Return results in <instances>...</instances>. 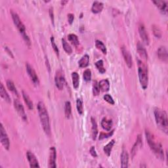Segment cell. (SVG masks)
<instances>
[{
    "instance_id": "obj_15",
    "label": "cell",
    "mask_w": 168,
    "mask_h": 168,
    "mask_svg": "<svg viewBox=\"0 0 168 168\" xmlns=\"http://www.w3.org/2000/svg\"><path fill=\"white\" fill-rule=\"evenodd\" d=\"M158 56V58L160 59L161 61L164 62H167V51L166 48L165 47H160L157 51Z\"/></svg>"
},
{
    "instance_id": "obj_26",
    "label": "cell",
    "mask_w": 168,
    "mask_h": 168,
    "mask_svg": "<svg viewBox=\"0 0 168 168\" xmlns=\"http://www.w3.org/2000/svg\"><path fill=\"white\" fill-rule=\"evenodd\" d=\"M22 97H23V99L24 102L26 104L27 106L28 107V108L30 110H33L34 108V105H33V103L32 101L30 99V97L28 95L27 93H25L24 91H22Z\"/></svg>"
},
{
    "instance_id": "obj_3",
    "label": "cell",
    "mask_w": 168,
    "mask_h": 168,
    "mask_svg": "<svg viewBox=\"0 0 168 168\" xmlns=\"http://www.w3.org/2000/svg\"><path fill=\"white\" fill-rule=\"evenodd\" d=\"M145 135L150 148L152 150V151H153L154 154L156 156L157 158H158L161 160H164V150L160 143L157 142L156 141V140L154 138L153 135L150 134L148 131L146 130Z\"/></svg>"
},
{
    "instance_id": "obj_10",
    "label": "cell",
    "mask_w": 168,
    "mask_h": 168,
    "mask_svg": "<svg viewBox=\"0 0 168 168\" xmlns=\"http://www.w3.org/2000/svg\"><path fill=\"white\" fill-rule=\"evenodd\" d=\"M121 51L126 64H127V66L129 68H131L133 65V61H132V57L130 54V52H129V51L128 50V49L125 46L122 47Z\"/></svg>"
},
{
    "instance_id": "obj_31",
    "label": "cell",
    "mask_w": 168,
    "mask_h": 168,
    "mask_svg": "<svg viewBox=\"0 0 168 168\" xmlns=\"http://www.w3.org/2000/svg\"><path fill=\"white\" fill-rule=\"evenodd\" d=\"M95 46L100 51H102V52L103 54H106L107 52V50H106V47L105 46V45L101 41L99 40H96L95 41Z\"/></svg>"
},
{
    "instance_id": "obj_13",
    "label": "cell",
    "mask_w": 168,
    "mask_h": 168,
    "mask_svg": "<svg viewBox=\"0 0 168 168\" xmlns=\"http://www.w3.org/2000/svg\"><path fill=\"white\" fill-rule=\"evenodd\" d=\"M26 156L27 159L29 162L30 166L31 167H40L39 163H38L36 157L35 156V155L32 152L30 151H28L26 152Z\"/></svg>"
},
{
    "instance_id": "obj_14",
    "label": "cell",
    "mask_w": 168,
    "mask_h": 168,
    "mask_svg": "<svg viewBox=\"0 0 168 168\" xmlns=\"http://www.w3.org/2000/svg\"><path fill=\"white\" fill-rule=\"evenodd\" d=\"M154 4L160 9L163 14H166L168 10V3L166 1H153Z\"/></svg>"
},
{
    "instance_id": "obj_32",
    "label": "cell",
    "mask_w": 168,
    "mask_h": 168,
    "mask_svg": "<svg viewBox=\"0 0 168 168\" xmlns=\"http://www.w3.org/2000/svg\"><path fill=\"white\" fill-rule=\"evenodd\" d=\"M62 44L63 48H64V50L66 51V53L68 55H70L72 52V50L71 47L70 46V45L67 43V41H66L64 38L62 39Z\"/></svg>"
},
{
    "instance_id": "obj_43",
    "label": "cell",
    "mask_w": 168,
    "mask_h": 168,
    "mask_svg": "<svg viewBox=\"0 0 168 168\" xmlns=\"http://www.w3.org/2000/svg\"><path fill=\"white\" fill-rule=\"evenodd\" d=\"M68 22L70 24H72L74 21V15L72 13H69L68 15Z\"/></svg>"
},
{
    "instance_id": "obj_33",
    "label": "cell",
    "mask_w": 168,
    "mask_h": 168,
    "mask_svg": "<svg viewBox=\"0 0 168 168\" xmlns=\"http://www.w3.org/2000/svg\"><path fill=\"white\" fill-rule=\"evenodd\" d=\"M95 64V66L100 73L104 74L105 72H106V70H105V68H104V64L103 60L98 61L97 62H95V64Z\"/></svg>"
},
{
    "instance_id": "obj_7",
    "label": "cell",
    "mask_w": 168,
    "mask_h": 168,
    "mask_svg": "<svg viewBox=\"0 0 168 168\" xmlns=\"http://www.w3.org/2000/svg\"><path fill=\"white\" fill-rule=\"evenodd\" d=\"M0 141L3 147L6 150H9L10 147V142L8 137V135L7 134L5 129L3 128V125L1 124L0 126Z\"/></svg>"
},
{
    "instance_id": "obj_25",
    "label": "cell",
    "mask_w": 168,
    "mask_h": 168,
    "mask_svg": "<svg viewBox=\"0 0 168 168\" xmlns=\"http://www.w3.org/2000/svg\"><path fill=\"white\" fill-rule=\"evenodd\" d=\"M92 139L93 140H95L98 134V128H97V122L93 118H92Z\"/></svg>"
},
{
    "instance_id": "obj_6",
    "label": "cell",
    "mask_w": 168,
    "mask_h": 168,
    "mask_svg": "<svg viewBox=\"0 0 168 168\" xmlns=\"http://www.w3.org/2000/svg\"><path fill=\"white\" fill-rule=\"evenodd\" d=\"M55 82L56 86H57V88L58 89L62 90L64 86L66 80H65L64 72H63L61 70H58L56 72L55 77Z\"/></svg>"
},
{
    "instance_id": "obj_1",
    "label": "cell",
    "mask_w": 168,
    "mask_h": 168,
    "mask_svg": "<svg viewBox=\"0 0 168 168\" xmlns=\"http://www.w3.org/2000/svg\"><path fill=\"white\" fill-rule=\"evenodd\" d=\"M38 110L39 113L41 124L44 132L47 136L51 135V127H50V116L46 107L43 102L38 103Z\"/></svg>"
},
{
    "instance_id": "obj_29",
    "label": "cell",
    "mask_w": 168,
    "mask_h": 168,
    "mask_svg": "<svg viewBox=\"0 0 168 168\" xmlns=\"http://www.w3.org/2000/svg\"><path fill=\"white\" fill-rule=\"evenodd\" d=\"M64 112L66 118H70L72 114V107L71 103L70 101H66L64 105Z\"/></svg>"
},
{
    "instance_id": "obj_4",
    "label": "cell",
    "mask_w": 168,
    "mask_h": 168,
    "mask_svg": "<svg viewBox=\"0 0 168 168\" xmlns=\"http://www.w3.org/2000/svg\"><path fill=\"white\" fill-rule=\"evenodd\" d=\"M10 13H11L12 19H13V22H14V24H15V25L16 26L17 29L19 30L20 34H21V36H22V38L24 39V41L26 42V45L28 47H30V44H31L30 40L28 36V35L26 34V28H25V26H24V24L22 23V22L21 21L20 19L19 18L18 14L16 13L15 12L13 11V10L10 11Z\"/></svg>"
},
{
    "instance_id": "obj_42",
    "label": "cell",
    "mask_w": 168,
    "mask_h": 168,
    "mask_svg": "<svg viewBox=\"0 0 168 168\" xmlns=\"http://www.w3.org/2000/svg\"><path fill=\"white\" fill-rule=\"evenodd\" d=\"M89 152H90V154H92V156L93 157H94V158L97 157V152L95 150V148H94V146H92V148H91L90 150H89Z\"/></svg>"
},
{
    "instance_id": "obj_38",
    "label": "cell",
    "mask_w": 168,
    "mask_h": 168,
    "mask_svg": "<svg viewBox=\"0 0 168 168\" xmlns=\"http://www.w3.org/2000/svg\"><path fill=\"white\" fill-rule=\"evenodd\" d=\"M114 131L113 130V131H112L111 132L108 133V134H107V133H106V134H105V133H103V132L100 133V136H99V140H103L104 139H106V138L110 137V136H111L112 135H113Z\"/></svg>"
},
{
    "instance_id": "obj_2",
    "label": "cell",
    "mask_w": 168,
    "mask_h": 168,
    "mask_svg": "<svg viewBox=\"0 0 168 168\" xmlns=\"http://www.w3.org/2000/svg\"><path fill=\"white\" fill-rule=\"evenodd\" d=\"M154 113L155 120L158 127L161 131L165 133L166 134H167L168 120L166 111L160 109V108H156Z\"/></svg>"
},
{
    "instance_id": "obj_19",
    "label": "cell",
    "mask_w": 168,
    "mask_h": 168,
    "mask_svg": "<svg viewBox=\"0 0 168 168\" xmlns=\"http://www.w3.org/2000/svg\"><path fill=\"white\" fill-rule=\"evenodd\" d=\"M103 3L102 2H94L93 3L92 8V12L94 14L99 13L102 11L103 9Z\"/></svg>"
},
{
    "instance_id": "obj_21",
    "label": "cell",
    "mask_w": 168,
    "mask_h": 168,
    "mask_svg": "<svg viewBox=\"0 0 168 168\" xmlns=\"http://www.w3.org/2000/svg\"><path fill=\"white\" fill-rule=\"evenodd\" d=\"M0 95H1V97L6 101V102H8V103H10V98L8 92H7V91L5 90V87L3 86V84L2 83H1V85H0Z\"/></svg>"
},
{
    "instance_id": "obj_20",
    "label": "cell",
    "mask_w": 168,
    "mask_h": 168,
    "mask_svg": "<svg viewBox=\"0 0 168 168\" xmlns=\"http://www.w3.org/2000/svg\"><path fill=\"white\" fill-rule=\"evenodd\" d=\"M113 122L111 120H108L106 118H104L101 121V126L106 131H110L112 127Z\"/></svg>"
},
{
    "instance_id": "obj_16",
    "label": "cell",
    "mask_w": 168,
    "mask_h": 168,
    "mask_svg": "<svg viewBox=\"0 0 168 168\" xmlns=\"http://www.w3.org/2000/svg\"><path fill=\"white\" fill-rule=\"evenodd\" d=\"M142 145V137L141 135H139L137 136V138H136V141L135 143V145H134L131 150V154L132 157H134L136 152H137V150L141 148Z\"/></svg>"
},
{
    "instance_id": "obj_34",
    "label": "cell",
    "mask_w": 168,
    "mask_h": 168,
    "mask_svg": "<svg viewBox=\"0 0 168 168\" xmlns=\"http://www.w3.org/2000/svg\"><path fill=\"white\" fill-rule=\"evenodd\" d=\"M76 108L79 114L82 115L83 113V102L80 99H78L76 100Z\"/></svg>"
},
{
    "instance_id": "obj_27",
    "label": "cell",
    "mask_w": 168,
    "mask_h": 168,
    "mask_svg": "<svg viewBox=\"0 0 168 168\" xmlns=\"http://www.w3.org/2000/svg\"><path fill=\"white\" fill-rule=\"evenodd\" d=\"M72 83L73 87L74 89H78L79 87L80 84V77L78 74L77 72L72 73Z\"/></svg>"
},
{
    "instance_id": "obj_11",
    "label": "cell",
    "mask_w": 168,
    "mask_h": 168,
    "mask_svg": "<svg viewBox=\"0 0 168 168\" xmlns=\"http://www.w3.org/2000/svg\"><path fill=\"white\" fill-rule=\"evenodd\" d=\"M139 32L140 34V36H141V39L145 45H149V42H150V40H149V37L148 35L147 34L145 27L144 26L143 24H140L139 26Z\"/></svg>"
},
{
    "instance_id": "obj_17",
    "label": "cell",
    "mask_w": 168,
    "mask_h": 168,
    "mask_svg": "<svg viewBox=\"0 0 168 168\" xmlns=\"http://www.w3.org/2000/svg\"><path fill=\"white\" fill-rule=\"evenodd\" d=\"M136 50H137L138 53L141 58H142L143 59H145V60L148 58V54H147L145 48L141 42H138L137 43V45H136Z\"/></svg>"
},
{
    "instance_id": "obj_37",
    "label": "cell",
    "mask_w": 168,
    "mask_h": 168,
    "mask_svg": "<svg viewBox=\"0 0 168 168\" xmlns=\"http://www.w3.org/2000/svg\"><path fill=\"white\" fill-rule=\"evenodd\" d=\"M100 89L99 88V83H97V81H94L93 83V93L94 95L97 96L100 93Z\"/></svg>"
},
{
    "instance_id": "obj_9",
    "label": "cell",
    "mask_w": 168,
    "mask_h": 168,
    "mask_svg": "<svg viewBox=\"0 0 168 168\" xmlns=\"http://www.w3.org/2000/svg\"><path fill=\"white\" fill-rule=\"evenodd\" d=\"M14 106H15L16 111L21 117V118H22L24 122H26L27 116L25 112V110H24V106H22V104L20 103V102L19 100L17 99L14 100Z\"/></svg>"
},
{
    "instance_id": "obj_39",
    "label": "cell",
    "mask_w": 168,
    "mask_h": 168,
    "mask_svg": "<svg viewBox=\"0 0 168 168\" xmlns=\"http://www.w3.org/2000/svg\"><path fill=\"white\" fill-rule=\"evenodd\" d=\"M51 45H52V47L53 48V50L55 51V52H56V54H57L58 56L59 55V50H58V48L57 47V44H55V38L53 36H52L51 38Z\"/></svg>"
},
{
    "instance_id": "obj_22",
    "label": "cell",
    "mask_w": 168,
    "mask_h": 168,
    "mask_svg": "<svg viewBox=\"0 0 168 168\" xmlns=\"http://www.w3.org/2000/svg\"><path fill=\"white\" fill-rule=\"evenodd\" d=\"M99 88L103 92H106L110 89V83L108 80H103L99 83Z\"/></svg>"
},
{
    "instance_id": "obj_23",
    "label": "cell",
    "mask_w": 168,
    "mask_h": 168,
    "mask_svg": "<svg viewBox=\"0 0 168 168\" xmlns=\"http://www.w3.org/2000/svg\"><path fill=\"white\" fill-rule=\"evenodd\" d=\"M114 144H115V140L112 139V141H110V142H108V144L104 147L103 150H104V153L106 154V155L107 156H110L112 149Z\"/></svg>"
},
{
    "instance_id": "obj_30",
    "label": "cell",
    "mask_w": 168,
    "mask_h": 168,
    "mask_svg": "<svg viewBox=\"0 0 168 168\" xmlns=\"http://www.w3.org/2000/svg\"><path fill=\"white\" fill-rule=\"evenodd\" d=\"M68 41L70 42L73 45H74V46H78L80 44L78 36L74 34H69L68 36Z\"/></svg>"
},
{
    "instance_id": "obj_40",
    "label": "cell",
    "mask_w": 168,
    "mask_h": 168,
    "mask_svg": "<svg viewBox=\"0 0 168 168\" xmlns=\"http://www.w3.org/2000/svg\"><path fill=\"white\" fill-rule=\"evenodd\" d=\"M104 99L106 101L107 103H108L110 104H114V100L113 99V98L112 97V96H110L109 94H106L104 96Z\"/></svg>"
},
{
    "instance_id": "obj_24",
    "label": "cell",
    "mask_w": 168,
    "mask_h": 168,
    "mask_svg": "<svg viewBox=\"0 0 168 168\" xmlns=\"http://www.w3.org/2000/svg\"><path fill=\"white\" fill-rule=\"evenodd\" d=\"M89 57L87 55H85L82 57L78 62V64L80 68H86L89 65Z\"/></svg>"
},
{
    "instance_id": "obj_8",
    "label": "cell",
    "mask_w": 168,
    "mask_h": 168,
    "mask_svg": "<svg viewBox=\"0 0 168 168\" xmlns=\"http://www.w3.org/2000/svg\"><path fill=\"white\" fill-rule=\"evenodd\" d=\"M26 71L27 73L28 74V76H30V78H31L32 81L33 82V83L36 86H38L40 83V80L38 78V76L37 75V74L36 71L34 70V69L32 68L29 63H26Z\"/></svg>"
},
{
    "instance_id": "obj_41",
    "label": "cell",
    "mask_w": 168,
    "mask_h": 168,
    "mask_svg": "<svg viewBox=\"0 0 168 168\" xmlns=\"http://www.w3.org/2000/svg\"><path fill=\"white\" fill-rule=\"evenodd\" d=\"M49 13H50V18L51 20L52 24H54V13H53V8L51 7L50 8V10H49Z\"/></svg>"
},
{
    "instance_id": "obj_5",
    "label": "cell",
    "mask_w": 168,
    "mask_h": 168,
    "mask_svg": "<svg viewBox=\"0 0 168 168\" xmlns=\"http://www.w3.org/2000/svg\"><path fill=\"white\" fill-rule=\"evenodd\" d=\"M138 73L139 82L141 83L142 88L146 89L148 84V68L144 63L139 60H138Z\"/></svg>"
},
{
    "instance_id": "obj_44",
    "label": "cell",
    "mask_w": 168,
    "mask_h": 168,
    "mask_svg": "<svg viewBox=\"0 0 168 168\" xmlns=\"http://www.w3.org/2000/svg\"><path fill=\"white\" fill-rule=\"evenodd\" d=\"M66 3H68V1H62L61 2V4L62 5H64Z\"/></svg>"
},
{
    "instance_id": "obj_36",
    "label": "cell",
    "mask_w": 168,
    "mask_h": 168,
    "mask_svg": "<svg viewBox=\"0 0 168 168\" xmlns=\"http://www.w3.org/2000/svg\"><path fill=\"white\" fill-rule=\"evenodd\" d=\"M83 80H85L86 82H88L91 81V79H92V72L89 69H87L83 72Z\"/></svg>"
},
{
    "instance_id": "obj_35",
    "label": "cell",
    "mask_w": 168,
    "mask_h": 168,
    "mask_svg": "<svg viewBox=\"0 0 168 168\" xmlns=\"http://www.w3.org/2000/svg\"><path fill=\"white\" fill-rule=\"evenodd\" d=\"M152 29L153 31V34L156 38H160L162 37V32H161V30L160 29V28L156 26V25H153L152 26Z\"/></svg>"
},
{
    "instance_id": "obj_18",
    "label": "cell",
    "mask_w": 168,
    "mask_h": 168,
    "mask_svg": "<svg viewBox=\"0 0 168 168\" xmlns=\"http://www.w3.org/2000/svg\"><path fill=\"white\" fill-rule=\"evenodd\" d=\"M129 162V154L127 150H123L121 154V167L125 168L128 167Z\"/></svg>"
},
{
    "instance_id": "obj_12",
    "label": "cell",
    "mask_w": 168,
    "mask_h": 168,
    "mask_svg": "<svg viewBox=\"0 0 168 168\" xmlns=\"http://www.w3.org/2000/svg\"><path fill=\"white\" fill-rule=\"evenodd\" d=\"M56 158H57V152L54 146L51 147L50 150V158H49V167L55 168L56 166Z\"/></svg>"
},
{
    "instance_id": "obj_28",
    "label": "cell",
    "mask_w": 168,
    "mask_h": 168,
    "mask_svg": "<svg viewBox=\"0 0 168 168\" xmlns=\"http://www.w3.org/2000/svg\"><path fill=\"white\" fill-rule=\"evenodd\" d=\"M7 86H8V88L9 89V90L10 92H11L12 93H13L14 94L16 95L17 97H19V93L17 92L16 88L15 86V84L13 82V81L10 80H8L7 81Z\"/></svg>"
}]
</instances>
